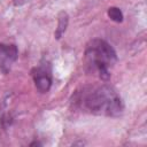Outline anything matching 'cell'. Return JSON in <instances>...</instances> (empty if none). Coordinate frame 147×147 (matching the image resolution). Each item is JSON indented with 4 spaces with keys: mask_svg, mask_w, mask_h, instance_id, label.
I'll list each match as a JSON object with an SVG mask.
<instances>
[{
    "mask_svg": "<svg viewBox=\"0 0 147 147\" xmlns=\"http://www.w3.org/2000/svg\"><path fill=\"white\" fill-rule=\"evenodd\" d=\"M72 98V103L76 108L94 115L117 116L124 109L119 94L106 84L84 86Z\"/></svg>",
    "mask_w": 147,
    "mask_h": 147,
    "instance_id": "obj_1",
    "label": "cell"
},
{
    "mask_svg": "<svg viewBox=\"0 0 147 147\" xmlns=\"http://www.w3.org/2000/svg\"><path fill=\"white\" fill-rule=\"evenodd\" d=\"M117 61L115 49L103 39L91 40L85 48V63L88 71L96 74L101 79L110 77V69Z\"/></svg>",
    "mask_w": 147,
    "mask_h": 147,
    "instance_id": "obj_2",
    "label": "cell"
},
{
    "mask_svg": "<svg viewBox=\"0 0 147 147\" xmlns=\"http://www.w3.org/2000/svg\"><path fill=\"white\" fill-rule=\"evenodd\" d=\"M32 76H33L36 88L40 93H46L49 91L52 86V75H51L49 68H47L46 64L34 68V70L32 71Z\"/></svg>",
    "mask_w": 147,
    "mask_h": 147,
    "instance_id": "obj_3",
    "label": "cell"
},
{
    "mask_svg": "<svg viewBox=\"0 0 147 147\" xmlns=\"http://www.w3.org/2000/svg\"><path fill=\"white\" fill-rule=\"evenodd\" d=\"M18 51L13 44H0V61L2 65H8L17 59Z\"/></svg>",
    "mask_w": 147,
    "mask_h": 147,
    "instance_id": "obj_4",
    "label": "cell"
},
{
    "mask_svg": "<svg viewBox=\"0 0 147 147\" xmlns=\"http://www.w3.org/2000/svg\"><path fill=\"white\" fill-rule=\"evenodd\" d=\"M57 18H59V20H57V28H56V30H55L54 36H55L56 39H60V38L63 36V33L65 32V30H67L68 22H69V17H68V14H67L65 11H61V13L59 14V17H57Z\"/></svg>",
    "mask_w": 147,
    "mask_h": 147,
    "instance_id": "obj_5",
    "label": "cell"
},
{
    "mask_svg": "<svg viewBox=\"0 0 147 147\" xmlns=\"http://www.w3.org/2000/svg\"><path fill=\"white\" fill-rule=\"evenodd\" d=\"M108 16H109V18L111 21L117 22V23H119V22L123 21V13L117 7H110L108 9Z\"/></svg>",
    "mask_w": 147,
    "mask_h": 147,
    "instance_id": "obj_6",
    "label": "cell"
}]
</instances>
